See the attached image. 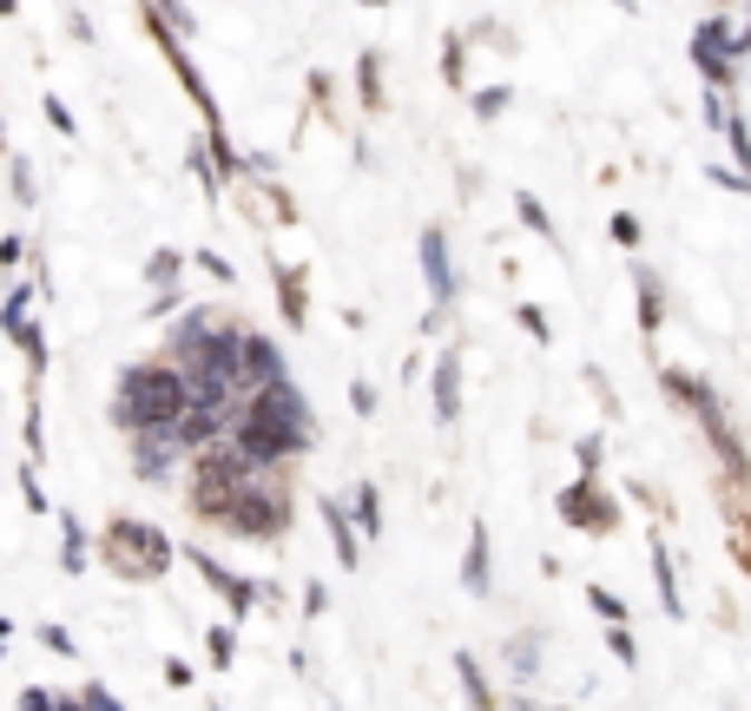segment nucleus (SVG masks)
<instances>
[{"label":"nucleus","mask_w":751,"mask_h":711,"mask_svg":"<svg viewBox=\"0 0 751 711\" xmlns=\"http://www.w3.org/2000/svg\"><path fill=\"white\" fill-rule=\"evenodd\" d=\"M323 520H330V540H337V561H343V567H357V534H350V514H343L337 500H323Z\"/></svg>","instance_id":"nucleus-8"},{"label":"nucleus","mask_w":751,"mask_h":711,"mask_svg":"<svg viewBox=\"0 0 751 711\" xmlns=\"http://www.w3.org/2000/svg\"><path fill=\"white\" fill-rule=\"evenodd\" d=\"M212 520H225L231 534H244V540H271V534H284V507L264 495H244V488H231L218 507H212Z\"/></svg>","instance_id":"nucleus-3"},{"label":"nucleus","mask_w":751,"mask_h":711,"mask_svg":"<svg viewBox=\"0 0 751 711\" xmlns=\"http://www.w3.org/2000/svg\"><path fill=\"white\" fill-rule=\"evenodd\" d=\"M422 271H429V290L449 303V296H455V277H449V244H442V231H429V237H422Z\"/></svg>","instance_id":"nucleus-7"},{"label":"nucleus","mask_w":751,"mask_h":711,"mask_svg":"<svg viewBox=\"0 0 751 711\" xmlns=\"http://www.w3.org/2000/svg\"><path fill=\"white\" fill-rule=\"evenodd\" d=\"M13 192H20V205H33V172L27 165H13Z\"/></svg>","instance_id":"nucleus-15"},{"label":"nucleus","mask_w":751,"mask_h":711,"mask_svg":"<svg viewBox=\"0 0 751 711\" xmlns=\"http://www.w3.org/2000/svg\"><path fill=\"white\" fill-rule=\"evenodd\" d=\"M192 567H198L212 586H218V593H225L231 613H251V600H257V586H251V579H231V573L218 567V561H205V554H192Z\"/></svg>","instance_id":"nucleus-6"},{"label":"nucleus","mask_w":751,"mask_h":711,"mask_svg":"<svg viewBox=\"0 0 751 711\" xmlns=\"http://www.w3.org/2000/svg\"><path fill=\"white\" fill-rule=\"evenodd\" d=\"M0 645H7V626H0Z\"/></svg>","instance_id":"nucleus-17"},{"label":"nucleus","mask_w":751,"mask_h":711,"mask_svg":"<svg viewBox=\"0 0 751 711\" xmlns=\"http://www.w3.org/2000/svg\"><path fill=\"white\" fill-rule=\"evenodd\" d=\"M47 119H53V126H60V133H67V139H74L79 126H74V113H67V106H60V99H53V92H47Z\"/></svg>","instance_id":"nucleus-14"},{"label":"nucleus","mask_w":751,"mask_h":711,"mask_svg":"<svg viewBox=\"0 0 751 711\" xmlns=\"http://www.w3.org/2000/svg\"><path fill=\"white\" fill-rule=\"evenodd\" d=\"M284 316H291V323H303V290H298V277H291V271H284Z\"/></svg>","instance_id":"nucleus-12"},{"label":"nucleus","mask_w":751,"mask_h":711,"mask_svg":"<svg viewBox=\"0 0 751 711\" xmlns=\"http://www.w3.org/2000/svg\"><path fill=\"white\" fill-rule=\"evenodd\" d=\"M303 441H310V428L257 422V416H244V422H237V455H244L251 468H264V461H277V455H298Z\"/></svg>","instance_id":"nucleus-4"},{"label":"nucleus","mask_w":751,"mask_h":711,"mask_svg":"<svg viewBox=\"0 0 751 711\" xmlns=\"http://www.w3.org/2000/svg\"><path fill=\"white\" fill-rule=\"evenodd\" d=\"M27 303H33V290H13V296L0 303V323H7V330H20V323H27Z\"/></svg>","instance_id":"nucleus-10"},{"label":"nucleus","mask_w":751,"mask_h":711,"mask_svg":"<svg viewBox=\"0 0 751 711\" xmlns=\"http://www.w3.org/2000/svg\"><path fill=\"white\" fill-rule=\"evenodd\" d=\"M13 7H20V0H0V13H13Z\"/></svg>","instance_id":"nucleus-16"},{"label":"nucleus","mask_w":751,"mask_h":711,"mask_svg":"<svg viewBox=\"0 0 751 711\" xmlns=\"http://www.w3.org/2000/svg\"><path fill=\"white\" fill-rule=\"evenodd\" d=\"M357 520H363V534L382 527V514H376V488H357Z\"/></svg>","instance_id":"nucleus-11"},{"label":"nucleus","mask_w":751,"mask_h":711,"mask_svg":"<svg viewBox=\"0 0 751 711\" xmlns=\"http://www.w3.org/2000/svg\"><path fill=\"white\" fill-rule=\"evenodd\" d=\"M192 402V382L185 369H165V362H133L119 376V402H113V422L119 428H172Z\"/></svg>","instance_id":"nucleus-1"},{"label":"nucleus","mask_w":751,"mask_h":711,"mask_svg":"<svg viewBox=\"0 0 751 711\" xmlns=\"http://www.w3.org/2000/svg\"><path fill=\"white\" fill-rule=\"evenodd\" d=\"M284 376V356L271 337H244V362H237V382L244 389H264V382H277Z\"/></svg>","instance_id":"nucleus-5"},{"label":"nucleus","mask_w":751,"mask_h":711,"mask_svg":"<svg viewBox=\"0 0 751 711\" xmlns=\"http://www.w3.org/2000/svg\"><path fill=\"white\" fill-rule=\"evenodd\" d=\"M461 685H468V699H481V705H488V685H481V672H475V659H461Z\"/></svg>","instance_id":"nucleus-13"},{"label":"nucleus","mask_w":751,"mask_h":711,"mask_svg":"<svg viewBox=\"0 0 751 711\" xmlns=\"http://www.w3.org/2000/svg\"><path fill=\"white\" fill-rule=\"evenodd\" d=\"M99 554L126 573V579H158L165 561H172V540H165L158 527H146V520H113V527L99 534Z\"/></svg>","instance_id":"nucleus-2"},{"label":"nucleus","mask_w":751,"mask_h":711,"mask_svg":"<svg viewBox=\"0 0 751 711\" xmlns=\"http://www.w3.org/2000/svg\"><path fill=\"white\" fill-rule=\"evenodd\" d=\"M436 409H442V422L455 416V356H442V369H436Z\"/></svg>","instance_id":"nucleus-9"}]
</instances>
